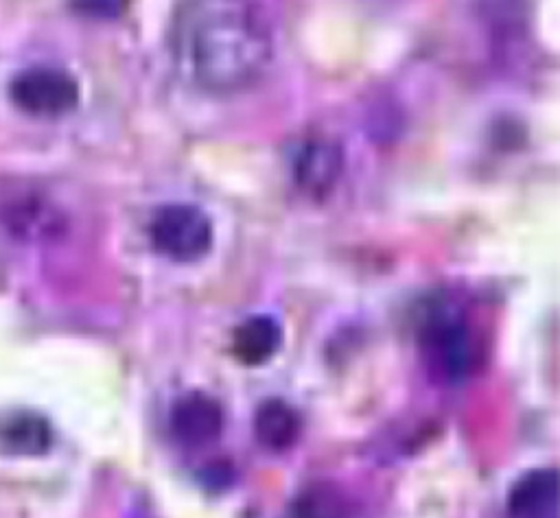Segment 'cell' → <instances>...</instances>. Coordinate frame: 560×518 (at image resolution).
Returning <instances> with one entry per match:
<instances>
[{
	"instance_id": "7",
	"label": "cell",
	"mask_w": 560,
	"mask_h": 518,
	"mask_svg": "<svg viewBox=\"0 0 560 518\" xmlns=\"http://www.w3.org/2000/svg\"><path fill=\"white\" fill-rule=\"evenodd\" d=\"M558 472L538 468L523 474L508 494L512 518H558Z\"/></svg>"
},
{
	"instance_id": "3",
	"label": "cell",
	"mask_w": 560,
	"mask_h": 518,
	"mask_svg": "<svg viewBox=\"0 0 560 518\" xmlns=\"http://www.w3.org/2000/svg\"><path fill=\"white\" fill-rule=\"evenodd\" d=\"M149 236L158 254L175 262H195L212 247V223L197 205L168 203L153 214Z\"/></svg>"
},
{
	"instance_id": "10",
	"label": "cell",
	"mask_w": 560,
	"mask_h": 518,
	"mask_svg": "<svg viewBox=\"0 0 560 518\" xmlns=\"http://www.w3.org/2000/svg\"><path fill=\"white\" fill-rule=\"evenodd\" d=\"M0 442L13 452L37 455L50 446V426L35 413H15L0 424Z\"/></svg>"
},
{
	"instance_id": "9",
	"label": "cell",
	"mask_w": 560,
	"mask_h": 518,
	"mask_svg": "<svg viewBox=\"0 0 560 518\" xmlns=\"http://www.w3.org/2000/svg\"><path fill=\"white\" fill-rule=\"evenodd\" d=\"M300 428L302 422L298 411L280 398H267L256 409L254 433L256 439L269 450H287L293 446L300 437Z\"/></svg>"
},
{
	"instance_id": "5",
	"label": "cell",
	"mask_w": 560,
	"mask_h": 518,
	"mask_svg": "<svg viewBox=\"0 0 560 518\" xmlns=\"http://www.w3.org/2000/svg\"><path fill=\"white\" fill-rule=\"evenodd\" d=\"M341 166V149L332 140L319 136L308 138L298 146L293 155V181L304 195L322 199L337 184Z\"/></svg>"
},
{
	"instance_id": "2",
	"label": "cell",
	"mask_w": 560,
	"mask_h": 518,
	"mask_svg": "<svg viewBox=\"0 0 560 518\" xmlns=\"http://www.w3.org/2000/svg\"><path fill=\"white\" fill-rule=\"evenodd\" d=\"M413 330L424 365L440 382H459L477 367L479 341L464 304L451 293L427 295L416 306Z\"/></svg>"
},
{
	"instance_id": "1",
	"label": "cell",
	"mask_w": 560,
	"mask_h": 518,
	"mask_svg": "<svg viewBox=\"0 0 560 518\" xmlns=\"http://www.w3.org/2000/svg\"><path fill=\"white\" fill-rule=\"evenodd\" d=\"M171 52L179 72L197 87L232 92L262 74L273 39L256 4L197 0L175 9Z\"/></svg>"
},
{
	"instance_id": "4",
	"label": "cell",
	"mask_w": 560,
	"mask_h": 518,
	"mask_svg": "<svg viewBox=\"0 0 560 518\" xmlns=\"http://www.w3.org/2000/svg\"><path fill=\"white\" fill-rule=\"evenodd\" d=\"M9 94L22 111L55 118L77 107L81 90L77 79L63 70L31 68L15 74L9 85Z\"/></svg>"
},
{
	"instance_id": "11",
	"label": "cell",
	"mask_w": 560,
	"mask_h": 518,
	"mask_svg": "<svg viewBox=\"0 0 560 518\" xmlns=\"http://www.w3.org/2000/svg\"><path fill=\"white\" fill-rule=\"evenodd\" d=\"M348 503L330 483H315L302 490L293 505L291 518H348Z\"/></svg>"
},
{
	"instance_id": "6",
	"label": "cell",
	"mask_w": 560,
	"mask_h": 518,
	"mask_svg": "<svg viewBox=\"0 0 560 518\" xmlns=\"http://www.w3.org/2000/svg\"><path fill=\"white\" fill-rule=\"evenodd\" d=\"M168 424L182 444L203 446L219 437L223 426V409L212 396L203 391H190L177 398L171 409Z\"/></svg>"
},
{
	"instance_id": "8",
	"label": "cell",
	"mask_w": 560,
	"mask_h": 518,
	"mask_svg": "<svg viewBox=\"0 0 560 518\" xmlns=\"http://www.w3.org/2000/svg\"><path fill=\"white\" fill-rule=\"evenodd\" d=\"M282 343V328L271 315H249L232 330V354L238 363L256 367L267 363Z\"/></svg>"
}]
</instances>
